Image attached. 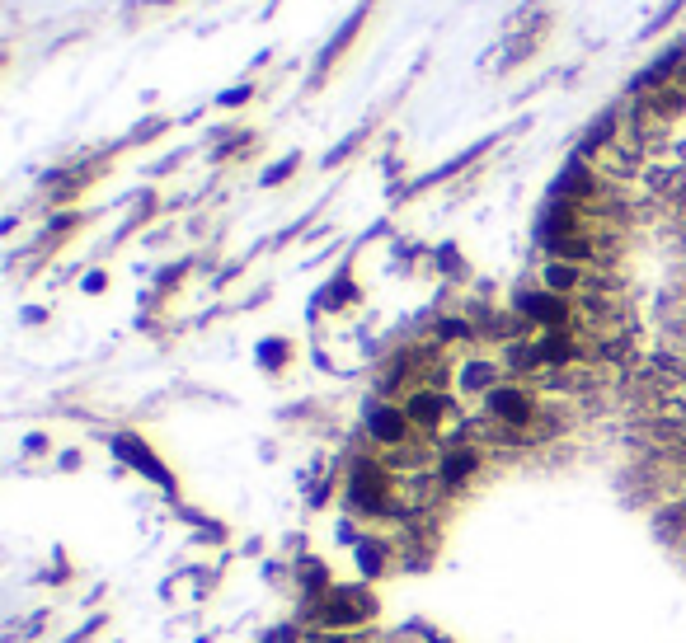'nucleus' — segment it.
<instances>
[{
	"label": "nucleus",
	"instance_id": "7",
	"mask_svg": "<svg viewBox=\"0 0 686 643\" xmlns=\"http://www.w3.org/2000/svg\"><path fill=\"white\" fill-rule=\"evenodd\" d=\"M358 559H362V568H367V573H381V568H386V545H376V540H362V545H358Z\"/></svg>",
	"mask_w": 686,
	"mask_h": 643
},
{
	"label": "nucleus",
	"instance_id": "4",
	"mask_svg": "<svg viewBox=\"0 0 686 643\" xmlns=\"http://www.w3.org/2000/svg\"><path fill=\"white\" fill-rule=\"evenodd\" d=\"M372 437L381 446H390V451H400V446L414 437V423H409V414L405 409H395V404H376V414H372Z\"/></svg>",
	"mask_w": 686,
	"mask_h": 643
},
{
	"label": "nucleus",
	"instance_id": "1",
	"mask_svg": "<svg viewBox=\"0 0 686 643\" xmlns=\"http://www.w3.org/2000/svg\"><path fill=\"white\" fill-rule=\"evenodd\" d=\"M405 414L414 432H442V423H452V395H442L437 385H419L405 399Z\"/></svg>",
	"mask_w": 686,
	"mask_h": 643
},
{
	"label": "nucleus",
	"instance_id": "6",
	"mask_svg": "<svg viewBox=\"0 0 686 643\" xmlns=\"http://www.w3.org/2000/svg\"><path fill=\"white\" fill-rule=\"evenodd\" d=\"M541 282H546V291H555V296H569V291L583 287V273H578V263H546V273H541Z\"/></svg>",
	"mask_w": 686,
	"mask_h": 643
},
{
	"label": "nucleus",
	"instance_id": "5",
	"mask_svg": "<svg viewBox=\"0 0 686 643\" xmlns=\"http://www.w3.org/2000/svg\"><path fill=\"white\" fill-rule=\"evenodd\" d=\"M320 620H325L329 629H348V625H362L367 620V606H362L353 592H329L325 601H320Z\"/></svg>",
	"mask_w": 686,
	"mask_h": 643
},
{
	"label": "nucleus",
	"instance_id": "3",
	"mask_svg": "<svg viewBox=\"0 0 686 643\" xmlns=\"http://www.w3.org/2000/svg\"><path fill=\"white\" fill-rule=\"evenodd\" d=\"M480 451L475 446H447L442 456H437V489H461L475 470H480Z\"/></svg>",
	"mask_w": 686,
	"mask_h": 643
},
{
	"label": "nucleus",
	"instance_id": "2",
	"mask_svg": "<svg viewBox=\"0 0 686 643\" xmlns=\"http://www.w3.org/2000/svg\"><path fill=\"white\" fill-rule=\"evenodd\" d=\"M517 310H522V320L527 324H541V329H569V301L564 296H555V291H527L522 301H517Z\"/></svg>",
	"mask_w": 686,
	"mask_h": 643
}]
</instances>
